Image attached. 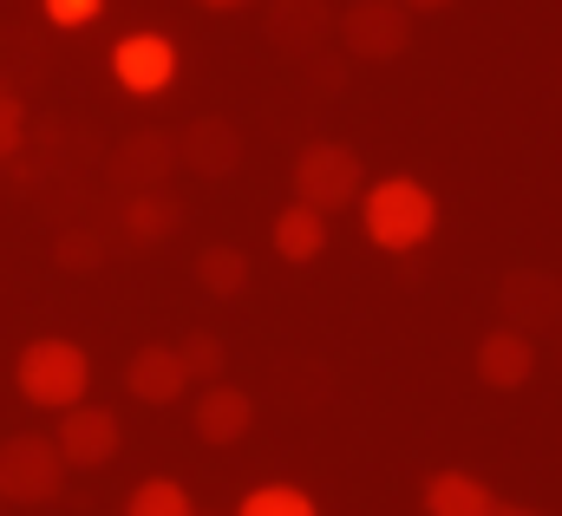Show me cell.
<instances>
[{
  "label": "cell",
  "mask_w": 562,
  "mask_h": 516,
  "mask_svg": "<svg viewBox=\"0 0 562 516\" xmlns=\"http://www.w3.org/2000/svg\"><path fill=\"white\" fill-rule=\"evenodd\" d=\"M360 223H367V236L386 256H413L438 229V197L425 190L419 177H380L367 190V203H360Z\"/></svg>",
  "instance_id": "1"
},
{
  "label": "cell",
  "mask_w": 562,
  "mask_h": 516,
  "mask_svg": "<svg viewBox=\"0 0 562 516\" xmlns=\"http://www.w3.org/2000/svg\"><path fill=\"white\" fill-rule=\"evenodd\" d=\"M13 386H20L26 405H40V412H66V405H79L86 386H92V360H86V347H72V340L40 334V340L20 347Z\"/></svg>",
  "instance_id": "2"
},
{
  "label": "cell",
  "mask_w": 562,
  "mask_h": 516,
  "mask_svg": "<svg viewBox=\"0 0 562 516\" xmlns=\"http://www.w3.org/2000/svg\"><path fill=\"white\" fill-rule=\"evenodd\" d=\"M360 190H367V164H360V150L321 137V144H307V150L294 157V203L334 216V210L360 203Z\"/></svg>",
  "instance_id": "3"
},
{
  "label": "cell",
  "mask_w": 562,
  "mask_h": 516,
  "mask_svg": "<svg viewBox=\"0 0 562 516\" xmlns=\"http://www.w3.org/2000/svg\"><path fill=\"white\" fill-rule=\"evenodd\" d=\"M66 491V458L53 431H13L0 445V504H53Z\"/></svg>",
  "instance_id": "4"
},
{
  "label": "cell",
  "mask_w": 562,
  "mask_h": 516,
  "mask_svg": "<svg viewBox=\"0 0 562 516\" xmlns=\"http://www.w3.org/2000/svg\"><path fill=\"white\" fill-rule=\"evenodd\" d=\"M334 33L347 46V59L360 66H386L413 46V13L400 0H353L347 13H334Z\"/></svg>",
  "instance_id": "5"
},
{
  "label": "cell",
  "mask_w": 562,
  "mask_h": 516,
  "mask_svg": "<svg viewBox=\"0 0 562 516\" xmlns=\"http://www.w3.org/2000/svg\"><path fill=\"white\" fill-rule=\"evenodd\" d=\"M53 445H59L66 471H99V464H112V458H119L125 425H119V412H112V405H86V399H79V405H66V412H59Z\"/></svg>",
  "instance_id": "6"
},
{
  "label": "cell",
  "mask_w": 562,
  "mask_h": 516,
  "mask_svg": "<svg viewBox=\"0 0 562 516\" xmlns=\"http://www.w3.org/2000/svg\"><path fill=\"white\" fill-rule=\"evenodd\" d=\"M112 79H119L132 99L170 92V79H177V46H170L164 33H125V40L112 46Z\"/></svg>",
  "instance_id": "7"
},
{
  "label": "cell",
  "mask_w": 562,
  "mask_h": 516,
  "mask_svg": "<svg viewBox=\"0 0 562 516\" xmlns=\"http://www.w3.org/2000/svg\"><path fill=\"white\" fill-rule=\"evenodd\" d=\"M170 170H177V137H170V131H132V137L112 150V164H105V177H112L125 197L164 190Z\"/></svg>",
  "instance_id": "8"
},
{
  "label": "cell",
  "mask_w": 562,
  "mask_h": 516,
  "mask_svg": "<svg viewBox=\"0 0 562 516\" xmlns=\"http://www.w3.org/2000/svg\"><path fill=\"white\" fill-rule=\"evenodd\" d=\"M497 301H504V327H524L530 340H537V327H557L562 321V281L557 274H543V268H517V274H504Z\"/></svg>",
  "instance_id": "9"
},
{
  "label": "cell",
  "mask_w": 562,
  "mask_h": 516,
  "mask_svg": "<svg viewBox=\"0 0 562 516\" xmlns=\"http://www.w3.org/2000/svg\"><path fill=\"white\" fill-rule=\"evenodd\" d=\"M477 380L491 392H517L537 380V340L524 327H491L477 340Z\"/></svg>",
  "instance_id": "10"
},
{
  "label": "cell",
  "mask_w": 562,
  "mask_h": 516,
  "mask_svg": "<svg viewBox=\"0 0 562 516\" xmlns=\"http://www.w3.org/2000/svg\"><path fill=\"white\" fill-rule=\"evenodd\" d=\"M177 164L196 170V177H229L243 164V131L229 119H190L177 131Z\"/></svg>",
  "instance_id": "11"
},
{
  "label": "cell",
  "mask_w": 562,
  "mask_h": 516,
  "mask_svg": "<svg viewBox=\"0 0 562 516\" xmlns=\"http://www.w3.org/2000/svg\"><path fill=\"white\" fill-rule=\"evenodd\" d=\"M190 425H196L203 445H243L249 425H256V399L243 386H229V380H210L203 399H196V412H190Z\"/></svg>",
  "instance_id": "12"
},
{
  "label": "cell",
  "mask_w": 562,
  "mask_h": 516,
  "mask_svg": "<svg viewBox=\"0 0 562 516\" xmlns=\"http://www.w3.org/2000/svg\"><path fill=\"white\" fill-rule=\"evenodd\" d=\"M125 392L138 399V405H177L183 392H190V373H183V354L177 347H138L132 360H125Z\"/></svg>",
  "instance_id": "13"
},
{
  "label": "cell",
  "mask_w": 562,
  "mask_h": 516,
  "mask_svg": "<svg viewBox=\"0 0 562 516\" xmlns=\"http://www.w3.org/2000/svg\"><path fill=\"white\" fill-rule=\"evenodd\" d=\"M327 33H334V7L327 0H276L269 7V40L288 59H307Z\"/></svg>",
  "instance_id": "14"
},
{
  "label": "cell",
  "mask_w": 562,
  "mask_h": 516,
  "mask_svg": "<svg viewBox=\"0 0 562 516\" xmlns=\"http://www.w3.org/2000/svg\"><path fill=\"white\" fill-rule=\"evenodd\" d=\"M491 511H497V497H491L484 478H471V471H431L425 478V516H491Z\"/></svg>",
  "instance_id": "15"
},
{
  "label": "cell",
  "mask_w": 562,
  "mask_h": 516,
  "mask_svg": "<svg viewBox=\"0 0 562 516\" xmlns=\"http://www.w3.org/2000/svg\"><path fill=\"white\" fill-rule=\"evenodd\" d=\"M183 229V203L170 197V190H138V197H125V243H170Z\"/></svg>",
  "instance_id": "16"
},
{
  "label": "cell",
  "mask_w": 562,
  "mask_h": 516,
  "mask_svg": "<svg viewBox=\"0 0 562 516\" xmlns=\"http://www.w3.org/2000/svg\"><path fill=\"white\" fill-rule=\"evenodd\" d=\"M327 249V216L307 210V203H288L276 216V256L281 261H314Z\"/></svg>",
  "instance_id": "17"
},
{
  "label": "cell",
  "mask_w": 562,
  "mask_h": 516,
  "mask_svg": "<svg viewBox=\"0 0 562 516\" xmlns=\"http://www.w3.org/2000/svg\"><path fill=\"white\" fill-rule=\"evenodd\" d=\"M196 281H203V294L236 301V294L249 288V256H243L236 243H210V249L196 256Z\"/></svg>",
  "instance_id": "18"
},
{
  "label": "cell",
  "mask_w": 562,
  "mask_h": 516,
  "mask_svg": "<svg viewBox=\"0 0 562 516\" xmlns=\"http://www.w3.org/2000/svg\"><path fill=\"white\" fill-rule=\"evenodd\" d=\"M125 516H196V504H190V491L177 478H144L125 497Z\"/></svg>",
  "instance_id": "19"
},
{
  "label": "cell",
  "mask_w": 562,
  "mask_h": 516,
  "mask_svg": "<svg viewBox=\"0 0 562 516\" xmlns=\"http://www.w3.org/2000/svg\"><path fill=\"white\" fill-rule=\"evenodd\" d=\"M236 516H321L314 511V497L307 491H294V484H262V491H249Z\"/></svg>",
  "instance_id": "20"
},
{
  "label": "cell",
  "mask_w": 562,
  "mask_h": 516,
  "mask_svg": "<svg viewBox=\"0 0 562 516\" xmlns=\"http://www.w3.org/2000/svg\"><path fill=\"white\" fill-rule=\"evenodd\" d=\"M177 354H183V373H190V380H223V367H229V347H223L216 334H203V327L183 334Z\"/></svg>",
  "instance_id": "21"
},
{
  "label": "cell",
  "mask_w": 562,
  "mask_h": 516,
  "mask_svg": "<svg viewBox=\"0 0 562 516\" xmlns=\"http://www.w3.org/2000/svg\"><path fill=\"white\" fill-rule=\"evenodd\" d=\"M53 261H59V268H72V274H86V268H99V261H105V243H99L92 229H66V236L53 243Z\"/></svg>",
  "instance_id": "22"
},
{
  "label": "cell",
  "mask_w": 562,
  "mask_h": 516,
  "mask_svg": "<svg viewBox=\"0 0 562 516\" xmlns=\"http://www.w3.org/2000/svg\"><path fill=\"white\" fill-rule=\"evenodd\" d=\"M20 144H26V105L0 86V164H13V157H20Z\"/></svg>",
  "instance_id": "23"
},
{
  "label": "cell",
  "mask_w": 562,
  "mask_h": 516,
  "mask_svg": "<svg viewBox=\"0 0 562 516\" xmlns=\"http://www.w3.org/2000/svg\"><path fill=\"white\" fill-rule=\"evenodd\" d=\"M40 7H46V20L66 26V33H79V26H92V20L105 13V0H40Z\"/></svg>",
  "instance_id": "24"
},
{
  "label": "cell",
  "mask_w": 562,
  "mask_h": 516,
  "mask_svg": "<svg viewBox=\"0 0 562 516\" xmlns=\"http://www.w3.org/2000/svg\"><path fill=\"white\" fill-rule=\"evenodd\" d=\"M406 13H438V7H451V0H400Z\"/></svg>",
  "instance_id": "25"
},
{
  "label": "cell",
  "mask_w": 562,
  "mask_h": 516,
  "mask_svg": "<svg viewBox=\"0 0 562 516\" xmlns=\"http://www.w3.org/2000/svg\"><path fill=\"white\" fill-rule=\"evenodd\" d=\"M210 13H236V7H249V0H203Z\"/></svg>",
  "instance_id": "26"
},
{
  "label": "cell",
  "mask_w": 562,
  "mask_h": 516,
  "mask_svg": "<svg viewBox=\"0 0 562 516\" xmlns=\"http://www.w3.org/2000/svg\"><path fill=\"white\" fill-rule=\"evenodd\" d=\"M491 516H543V511H524V504H497Z\"/></svg>",
  "instance_id": "27"
}]
</instances>
